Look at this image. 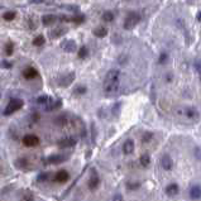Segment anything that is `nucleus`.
<instances>
[{"mask_svg": "<svg viewBox=\"0 0 201 201\" xmlns=\"http://www.w3.org/2000/svg\"><path fill=\"white\" fill-rule=\"evenodd\" d=\"M120 72L119 70H110L104 80V91L106 94H115L119 89Z\"/></svg>", "mask_w": 201, "mask_h": 201, "instance_id": "nucleus-1", "label": "nucleus"}, {"mask_svg": "<svg viewBox=\"0 0 201 201\" xmlns=\"http://www.w3.org/2000/svg\"><path fill=\"white\" fill-rule=\"evenodd\" d=\"M139 22H140V15L138 14V13H136V11H132V13H129V14L127 15V18H125L124 28H125L127 31H130V29H133L134 27H136Z\"/></svg>", "mask_w": 201, "mask_h": 201, "instance_id": "nucleus-2", "label": "nucleus"}, {"mask_svg": "<svg viewBox=\"0 0 201 201\" xmlns=\"http://www.w3.org/2000/svg\"><path fill=\"white\" fill-rule=\"evenodd\" d=\"M22 108H23V100H20V99H11L8 103L6 108L4 110V115H11L13 113H15L17 110H19Z\"/></svg>", "mask_w": 201, "mask_h": 201, "instance_id": "nucleus-3", "label": "nucleus"}, {"mask_svg": "<svg viewBox=\"0 0 201 201\" xmlns=\"http://www.w3.org/2000/svg\"><path fill=\"white\" fill-rule=\"evenodd\" d=\"M23 144L25 147H36L39 144V138L34 134H27L23 137Z\"/></svg>", "mask_w": 201, "mask_h": 201, "instance_id": "nucleus-4", "label": "nucleus"}, {"mask_svg": "<svg viewBox=\"0 0 201 201\" xmlns=\"http://www.w3.org/2000/svg\"><path fill=\"white\" fill-rule=\"evenodd\" d=\"M99 183H100V178H99V176H98L96 171L92 168V170H91V176H90V180H89L87 186H89L90 190H95V189H98Z\"/></svg>", "mask_w": 201, "mask_h": 201, "instance_id": "nucleus-5", "label": "nucleus"}, {"mask_svg": "<svg viewBox=\"0 0 201 201\" xmlns=\"http://www.w3.org/2000/svg\"><path fill=\"white\" fill-rule=\"evenodd\" d=\"M161 166L165 171H171L173 167V161L168 154H163L161 157Z\"/></svg>", "mask_w": 201, "mask_h": 201, "instance_id": "nucleus-6", "label": "nucleus"}, {"mask_svg": "<svg viewBox=\"0 0 201 201\" xmlns=\"http://www.w3.org/2000/svg\"><path fill=\"white\" fill-rule=\"evenodd\" d=\"M67 159V156L65 154H52L47 158V163L49 165H58V163H62Z\"/></svg>", "mask_w": 201, "mask_h": 201, "instance_id": "nucleus-7", "label": "nucleus"}, {"mask_svg": "<svg viewBox=\"0 0 201 201\" xmlns=\"http://www.w3.org/2000/svg\"><path fill=\"white\" fill-rule=\"evenodd\" d=\"M76 143H77L76 138L69 137V138H65V139L60 140L58 142V147H60V148H69V147H73Z\"/></svg>", "mask_w": 201, "mask_h": 201, "instance_id": "nucleus-8", "label": "nucleus"}, {"mask_svg": "<svg viewBox=\"0 0 201 201\" xmlns=\"http://www.w3.org/2000/svg\"><path fill=\"white\" fill-rule=\"evenodd\" d=\"M182 113L189 118V119H192V120H196L199 119V111L195 109V108H191V106H189V108H186L185 110H182ZM181 113V114H182Z\"/></svg>", "mask_w": 201, "mask_h": 201, "instance_id": "nucleus-9", "label": "nucleus"}, {"mask_svg": "<svg viewBox=\"0 0 201 201\" xmlns=\"http://www.w3.org/2000/svg\"><path fill=\"white\" fill-rule=\"evenodd\" d=\"M189 195H190V197H191L192 200L200 199V197H201V187H200L199 185L191 186V189H190V191H189Z\"/></svg>", "mask_w": 201, "mask_h": 201, "instance_id": "nucleus-10", "label": "nucleus"}, {"mask_svg": "<svg viewBox=\"0 0 201 201\" xmlns=\"http://www.w3.org/2000/svg\"><path fill=\"white\" fill-rule=\"evenodd\" d=\"M62 101L58 99V100H52L51 98H49V100H48V103L46 104V110L47 111H51V110H56L57 108H60V106L62 105L61 104Z\"/></svg>", "mask_w": 201, "mask_h": 201, "instance_id": "nucleus-11", "label": "nucleus"}, {"mask_svg": "<svg viewBox=\"0 0 201 201\" xmlns=\"http://www.w3.org/2000/svg\"><path fill=\"white\" fill-rule=\"evenodd\" d=\"M69 178H70V175H69V172H67V171H65V170H62V171L57 172V173H56V176H55V181H57V182H61V183L66 182V181L69 180Z\"/></svg>", "mask_w": 201, "mask_h": 201, "instance_id": "nucleus-12", "label": "nucleus"}, {"mask_svg": "<svg viewBox=\"0 0 201 201\" xmlns=\"http://www.w3.org/2000/svg\"><path fill=\"white\" fill-rule=\"evenodd\" d=\"M23 76L27 80H32V78H36L38 76V72H37L36 69H33V67H28V69H25L23 71Z\"/></svg>", "mask_w": 201, "mask_h": 201, "instance_id": "nucleus-13", "label": "nucleus"}, {"mask_svg": "<svg viewBox=\"0 0 201 201\" xmlns=\"http://www.w3.org/2000/svg\"><path fill=\"white\" fill-rule=\"evenodd\" d=\"M75 80V73H69V75H66V76H63L61 80H60V85L61 86H63V87H66V86H69L72 81Z\"/></svg>", "mask_w": 201, "mask_h": 201, "instance_id": "nucleus-14", "label": "nucleus"}, {"mask_svg": "<svg viewBox=\"0 0 201 201\" xmlns=\"http://www.w3.org/2000/svg\"><path fill=\"white\" fill-rule=\"evenodd\" d=\"M123 152L125 154H132L134 152V142L132 139L125 140V143L123 144Z\"/></svg>", "mask_w": 201, "mask_h": 201, "instance_id": "nucleus-15", "label": "nucleus"}, {"mask_svg": "<svg viewBox=\"0 0 201 201\" xmlns=\"http://www.w3.org/2000/svg\"><path fill=\"white\" fill-rule=\"evenodd\" d=\"M166 194L168 196H176L178 194V185L177 183H170L166 187Z\"/></svg>", "mask_w": 201, "mask_h": 201, "instance_id": "nucleus-16", "label": "nucleus"}, {"mask_svg": "<svg viewBox=\"0 0 201 201\" xmlns=\"http://www.w3.org/2000/svg\"><path fill=\"white\" fill-rule=\"evenodd\" d=\"M62 49L66 51V52H73L76 49V44L73 41H65L62 44H61Z\"/></svg>", "mask_w": 201, "mask_h": 201, "instance_id": "nucleus-17", "label": "nucleus"}, {"mask_svg": "<svg viewBox=\"0 0 201 201\" xmlns=\"http://www.w3.org/2000/svg\"><path fill=\"white\" fill-rule=\"evenodd\" d=\"M106 34H108V29L104 28V27H98V28L94 29V36H96L99 38H104Z\"/></svg>", "mask_w": 201, "mask_h": 201, "instance_id": "nucleus-18", "label": "nucleus"}, {"mask_svg": "<svg viewBox=\"0 0 201 201\" xmlns=\"http://www.w3.org/2000/svg\"><path fill=\"white\" fill-rule=\"evenodd\" d=\"M56 19H57V17L49 14V15H44L42 18V22H43L44 25H52L53 23H56Z\"/></svg>", "mask_w": 201, "mask_h": 201, "instance_id": "nucleus-19", "label": "nucleus"}, {"mask_svg": "<svg viewBox=\"0 0 201 201\" xmlns=\"http://www.w3.org/2000/svg\"><path fill=\"white\" fill-rule=\"evenodd\" d=\"M139 162H140V165H142L143 167H148L149 163H151V157L147 154V153H145V154H142L140 158H139Z\"/></svg>", "mask_w": 201, "mask_h": 201, "instance_id": "nucleus-20", "label": "nucleus"}, {"mask_svg": "<svg viewBox=\"0 0 201 201\" xmlns=\"http://www.w3.org/2000/svg\"><path fill=\"white\" fill-rule=\"evenodd\" d=\"M44 42H46V39H44V37H43V36H38V37H36V38L33 39V44H34V46H37V47H39V46H43V44H44Z\"/></svg>", "mask_w": 201, "mask_h": 201, "instance_id": "nucleus-21", "label": "nucleus"}, {"mask_svg": "<svg viewBox=\"0 0 201 201\" xmlns=\"http://www.w3.org/2000/svg\"><path fill=\"white\" fill-rule=\"evenodd\" d=\"M13 51H14V44H13V42H8L6 46H5V55L6 56H11Z\"/></svg>", "mask_w": 201, "mask_h": 201, "instance_id": "nucleus-22", "label": "nucleus"}, {"mask_svg": "<svg viewBox=\"0 0 201 201\" xmlns=\"http://www.w3.org/2000/svg\"><path fill=\"white\" fill-rule=\"evenodd\" d=\"M15 15H17L15 11H6L5 14H4V19L6 22H11L13 19H15Z\"/></svg>", "mask_w": 201, "mask_h": 201, "instance_id": "nucleus-23", "label": "nucleus"}, {"mask_svg": "<svg viewBox=\"0 0 201 201\" xmlns=\"http://www.w3.org/2000/svg\"><path fill=\"white\" fill-rule=\"evenodd\" d=\"M113 19H114V14L111 11H105L103 14V20L105 22H113Z\"/></svg>", "mask_w": 201, "mask_h": 201, "instance_id": "nucleus-24", "label": "nucleus"}, {"mask_svg": "<svg viewBox=\"0 0 201 201\" xmlns=\"http://www.w3.org/2000/svg\"><path fill=\"white\" fill-rule=\"evenodd\" d=\"M87 53H89V51H87V48L84 46V47H81V48L78 49V57L81 58V60H84V58L87 57Z\"/></svg>", "mask_w": 201, "mask_h": 201, "instance_id": "nucleus-25", "label": "nucleus"}, {"mask_svg": "<svg viewBox=\"0 0 201 201\" xmlns=\"http://www.w3.org/2000/svg\"><path fill=\"white\" fill-rule=\"evenodd\" d=\"M66 32V29L65 28H58V29H55L52 32V34H51V37L52 38H56V37H60V36H62L63 33Z\"/></svg>", "mask_w": 201, "mask_h": 201, "instance_id": "nucleus-26", "label": "nucleus"}, {"mask_svg": "<svg viewBox=\"0 0 201 201\" xmlns=\"http://www.w3.org/2000/svg\"><path fill=\"white\" fill-rule=\"evenodd\" d=\"M27 165H28V162H27V159H24V158H20L18 161H15V166L19 167V168H24V167H27Z\"/></svg>", "mask_w": 201, "mask_h": 201, "instance_id": "nucleus-27", "label": "nucleus"}, {"mask_svg": "<svg viewBox=\"0 0 201 201\" xmlns=\"http://www.w3.org/2000/svg\"><path fill=\"white\" fill-rule=\"evenodd\" d=\"M194 66H195V69H196V71H197V73H199V77H200V80H201V60H195V62H194Z\"/></svg>", "mask_w": 201, "mask_h": 201, "instance_id": "nucleus-28", "label": "nucleus"}, {"mask_svg": "<svg viewBox=\"0 0 201 201\" xmlns=\"http://www.w3.org/2000/svg\"><path fill=\"white\" fill-rule=\"evenodd\" d=\"M152 138H153V133H151V132H147V133H144V136H143L142 140H143V143H148V142H149Z\"/></svg>", "mask_w": 201, "mask_h": 201, "instance_id": "nucleus-29", "label": "nucleus"}, {"mask_svg": "<svg viewBox=\"0 0 201 201\" xmlns=\"http://www.w3.org/2000/svg\"><path fill=\"white\" fill-rule=\"evenodd\" d=\"M48 178H49V173H48V172H43V173H41V175L37 177V181L42 182V181H46V180H48Z\"/></svg>", "mask_w": 201, "mask_h": 201, "instance_id": "nucleus-30", "label": "nucleus"}, {"mask_svg": "<svg viewBox=\"0 0 201 201\" xmlns=\"http://www.w3.org/2000/svg\"><path fill=\"white\" fill-rule=\"evenodd\" d=\"M48 100H49V96H47V95L39 96V98H37V104H47Z\"/></svg>", "mask_w": 201, "mask_h": 201, "instance_id": "nucleus-31", "label": "nucleus"}, {"mask_svg": "<svg viewBox=\"0 0 201 201\" xmlns=\"http://www.w3.org/2000/svg\"><path fill=\"white\" fill-rule=\"evenodd\" d=\"M23 200L24 201H34V197H33V194L31 191H27L23 196Z\"/></svg>", "mask_w": 201, "mask_h": 201, "instance_id": "nucleus-32", "label": "nucleus"}, {"mask_svg": "<svg viewBox=\"0 0 201 201\" xmlns=\"http://www.w3.org/2000/svg\"><path fill=\"white\" fill-rule=\"evenodd\" d=\"M86 92V87L85 86H77L75 89V94H80V95H82V94Z\"/></svg>", "mask_w": 201, "mask_h": 201, "instance_id": "nucleus-33", "label": "nucleus"}, {"mask_svg": "<svg viewBox=\"0 0 201 201\" xmlns=\"http://www.w3.org/2000/svg\"><path fill=\"white\" fill-rule=\"evenodd\" d=\"M167 58H168V56H167V53H161V56H159V63H166V61H167Z\"/></svg>", "mask_w": 201, "mask_h": 201, "instance_id": "nucleus-34", "label": "nucleus"}, {"mask_svg": "<svg viewBox=\"0 0 201 201\" xmlns=\"http://www.w3.org/2000/svg\"><path fill=\"white\" fill-rule=\"evenodd\" d=\"M139 186H140V185H139L138 182H134V183H128V185H127V187H128L129 190H134V189H138Z\"/></svg>", "mask_w": 201, "mask_h": 201, "instance_id": "nucleus-35", "label": "nucleus"}, {"mask_svg": "<svg viewBox=\"0 0 201 201\" xmlns=\"http://www.w3.org/2000/svg\"><path fill=\"white\" fill-rule=\"evenodd\" d=\"M2 67H3V69H11V63L8 62V61H3L2 62Z\"/></svg>", "mask_w": 201, "mask_h": 201, "instance_id": "nucleus-36", "label": "nucleus"}, {"mask_svg": "<svg viewBox=\"0 0 201 201\" xmlns=\"http://www.w3.org/2000/svg\"><path fill=\"white\" fill-rule=\"evenodd\" d=\"M124 199H123V196L120 195V194H116V195H114V197H113V201H123Z\"/></svg>", "mask_w": 201, "mask_h": 201, "instance_id": "nucleus-37", "label": "nucleus"}, {"mask_svg": "<svg viewBox=\"0 0 201 201\" xmlns=\"http://www.w3.org/2000/svg\"><path fill=\"white\" fill-rule=\"evenodd\" d=\"M91 129H92V142H95V125L91 124Z\"/></svg>", "mask_w": 201, "mask_h": 201, "instance_id": "nucleus-38", "label": "nucleus"}, {"mask_svg": "<svg viewBox=\"0 0 201 201\" xmlns=\"http://www.w3.org/2000/svg\"><path fill=\"white\" fill-rule=\"evenodd\" d=\"M172 78H173V76H172L171 73H168V75H167V82H171Z\"/></svg>", "mask_w": 201, "mask_h": 201, "instance_id": "nucleus-39", "label": "nucleus"}, {"mask_svg": "<svg viewBox=\"0 0 201 201\" xmlns=\"http://www.w3.org/2000/svg\"><path fill=\"white\" fill-rule=\"evenodd\" d=\"M196 18H197V20H199V22H201V11H199V13H197Z\"/></svg>", "mask_w": 201, "mask_h": 201, "instance_id": "nucleus-40", "label": "nucleus"}, {"mask_svg": "<svg viewBox=\"0 0 201 201\" xmlns=\"http://www.w3.org/2000/svg\"><path fill=\"white\" fill-rule=\"evenodd\" d=\"M0 172H2V167H0Z\"/></svg>", "mask_w": 201, "mask_h": 201, "instance_id": "nucleus-41", "label": "nucleus"}]
</instances>
